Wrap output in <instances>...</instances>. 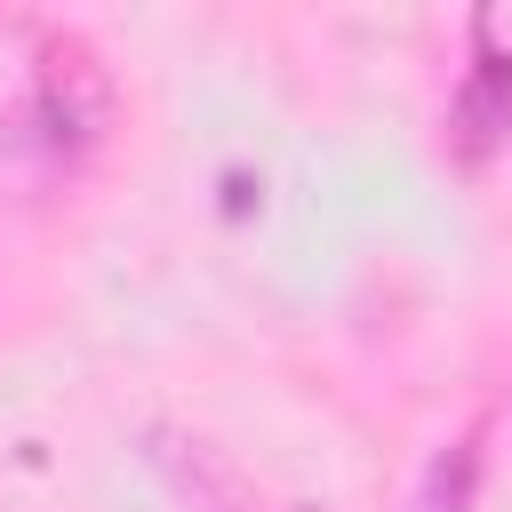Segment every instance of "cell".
<instances>
[{
    "instance_id": "obj_1",
    "label": "cell",
    "mask_w": 512,
    "mask_h": 512,
    "mask_svg": "<svg viewBox=\"0 0 512 512\" xmlns=\"http://www.w3.org/2000/svg\"><path fill=\"white\" fill-rule=\"evenodd\" d=\"M152 440V472L192 504V512H288V504H272L216 440H200V432H176V424H152L144 432Z\"/></svg>"
},
{
    "instance_id": "obj_2",
    "label": "cell",
    "mask_w": 512,
    "mask_h": 512,
    "mask_svg": "<svg viewBox=\"0 0 512 512\" xmlns=\"http://www.w3.org/2000/svg\"><path fill=\"white\" fill-rule=\"evenodd\" d=\"M32 112H40L48 144H80V136L104 120V72H96L80 48H48L40 88H32Z\"/></svg>"
},
{
    "instance_id": "obj_3",
    "label": "cell",
    "mask_w": 512,
    "mask_h": 512,
    "mask_svg": "<svg viewBox=\"0 0 512 512\" xmlns=\"http://www.w3.org/2000/svg\"><path fill=\"white\" fill-rule=\"evenodd\" d=\"M456 120H464L472 144H488V136L512 128V56H480V64L464 72V88H456Z\"/></svg>"
},
{
    "instance_id": "obj_4",
    "label": "cell",
    "mask_w": 512,
    "mask_h": 512,
    "mask_svg": "<svg viewBox=\"0 0 512 512\" xmlns=\"http://www.w3.org/2000/svg\"><path fill=\"white\" fill-rule=\"evenodd\" d=\"M472 472H480V456H472V448L440 456V464H432V496H424V512H464V496H472Z\"/></svg>"
}]
</instances>
